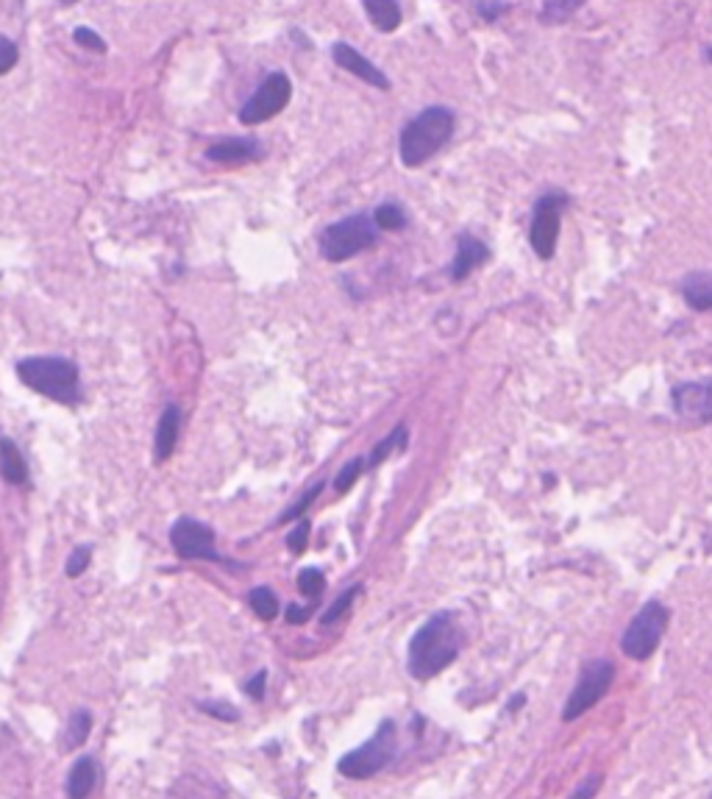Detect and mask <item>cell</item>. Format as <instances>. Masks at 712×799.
<instances>
[{
    "label": "cell",
    "instance_id": "836d02e7",
    "mask_svg": "<svg viewBox=\"0 0 712 799\" xmlns=\"http://www.w3.org/2000/svg\"><path fill=\"white\" fill-rule=\"evenodd\" d=\"M473 9H476V12L482 14L484 20H498L504 12H509V9H513V3H476Z\"/></svg>",
    "mask_w": 712,
    "mask_h": 799
},
{
    "label": "cell",
    "instance_id": "d4e9b609",
    "mask_svg": "<svg viewBox=\"0 0 712 799\" xmlns=\"http://www.w3.org/2000/svg\"><path fill=\"white\" fill-rule=\"evenodd\" d=\"M323 587H326V577H323V571L303 569L301 574H298V591H301L303 596H309V600L323 594Z\"/></svg>",
    "mask_w": 712,
    "mask_h": 799
},
{
    "label": "cell",
    "instance_id": "5bb4252c",
    "mask_svg": "<svg viewBox=\"0 0 712 799\" xmlns=\"http://www.w3.org/2000/svg\"><path fill=\"white\" fill-rule=\"evenodd\" d=\"M262 146L251 137H237V140H220L206 151V157L211 162H220V164H242V162H251V159H260Z\"/></svg>",
    "mask_w": 712,
    "mask_h": 799
},
{
    "label": "cell",
    "instance_id": "4316f807",
    "mask_svg": "<svg viewBox=\"0 0 712 799\" xmlns=\"http://www.w3.org/2000/svg\"><path fill=\"white\" fill-rule=\"evenodd\" d=\"M363 468H365L363 457H356V460H351L348 466H345L343 471H340L337 477H334V491H337V493H348L351 488H354L356 479H359V473H363Z\"/></svg>",
    "mask_w": 712,
    "mask_h": 799
},
{
    "label": "cell",
    "instance_id": "3957f363",
    "mask_svg": "<svg viewBox=\"0 0 712 799\" xmlns=\"http://www.w3.org/2000/svg\"><path fill=\"white\" fill-rule=\"evenodd\" d=\"M18 376L25 388L37 390L59 404L79 401V368L65 357H28L18 363Z\"/></svg>",
    "mask_w": 712,
    "mask_h": 799
},
{
    "label": "cell",
    "instance_id": "f546056e",
    "mask_svg": "<svg viewBox=\"0 0 712 799\" xmlns=\"http://www.w3.org/2000/svg\"><path fill=\"white\" fill-rule=\"evenodd\" d=\"M18 59H20V50H18V45H14V39L0 37V76H7L9 70L18 65Z\"/></svg>",
    "mask_w": 712,
    "mask_h": 799
},
{
    "label": "cell",
    "instance_id": "44dd1931",
    "mask_svg": "<svg viewBox=\"0 0 712 799\" xmlns=\"http://www.w3.org/2000/svg\"><path fill=\"white\" fill-rule=\"evenodd\" d=\"M248 602H251V607H254V613L262 618V621H273V618L278 616V600L271 587L265 585L254 587L251 596H248Z\"/></svg>",
    "mask_w": 712,
    "mask_h": 799
},
{
    "label": "cell",
    "instance_id": "2e32d148",
    "mask_svg": "<svg viewBox=\"0 0 712 799\" xmlns=\"http://www.w3.org/2000/svg\"><path fill=\"white\" fill-rule=\"evenodd\" d=\"M97 783V766L90 755L79 757L76 766L70 769V777H67V797L70 799H87L92 794Z\"/></svg>",
    "mask_w": 712,
    "mask_h": 799
},
{
    "label": "cell",
    "instance_id": "e0dca14e",
    "mask_svg": "<svg viewBox=\"0 0 712 799\" xmlns=\"http://www.w3.org/2000/svg\"><path fill=\"white\" fill-rule=\"evenodd\" d=\"M0 477L7 479L9 484L28 482V466H25L23 455H20L18 443L9 441V437H0Z\"/></svg>",
    "mask_w": 712,
    "mask_h": 799
},
{
    "label": "cell",
    "instance_id": "6da1fadb",
    "mask_svg": "<svg viewBox=\"0 0 712 799\" xmlns=\"http://www.w3.org/2000/svg\"><path fill=\"white\" fill-rule=\"evenodd\" d=\"M462 627H459L457 616L448 610L435 613L423 621L421 630L412 636L410 654H406V666L415 680H432L440 672H446L453 660L462 652Z\"/></svg>",
    "mask_w": 712,
    "mask_h": 799
},
{
    "label": "cell",
    "instance_id": "d590c367",
    "mask_svg": "<svg viewBox=\"0 0 712 799\" xmlns=\"http://www.w3.org/2000/svg\"><path fill=\"white\" fill-rule=\"evenodd\" d=\"M309 616H312V607H301V605L287 607V621L290 624H303Z\"/></svg>",
    "mask_w": 712,
    "mask_h": 799
},
{
    "label": "cell",
    "instance_id": "603a6c76",
    "mask_svg": "<svg viewBox=\"0 0 712 799\" xmlns=\"http://www.w3.org/2000/svg\"><path fill=\"white\" fill-rule=\"evenodd\" d=\"M374 224L384 231H401V229H406V213L401 209L399 204L390 201V204H381L379 209H376Z\"/></svg>",
    "mask_w": 712,
    "mask_h": 799
},
{
    "label": "cell",
    "instance_id": "74e56055",
    "mask_svg": "<svg viewBox=\"0 0 712 799\" xmlns=\"http://www.w3.org/2000/svg\"><path fill=\"white\" fill-rule=\"evenodd\" d=\"M524 703H526V697H524V694H518V697H515V699H509L507 710H509V714H515V710H518Z\"/></svg>",
    "mask_w": 712,
    "mask_h": 799
},
{
    "label": "cell",
    "instance_id": "9a60e30c",
    "mask_svg": "<svg viewBox=\"0 0 712 799\" xmlns=\"http://www.w3.org/2000/svg\"><path fill=\"white\" fill-rule=\"evenodd\" d=\"M179 432H182V410L175 404H168L157 426V463H164L173 455Z\"/></svg>",
    "mask_w": 712,
    "mask_h": 799
},
{
    "label": "cell",
    "instance_id": "8d00e7d4",
    "mask_svg": "<svg viewBox=\"0 0 712 799\" xmlns=\"http://www.w3.org/2000/svg\"><path fill=\"white\" fill-rule=\"evenodd\" d=\"M200 708H204V714L218 716V719H223V721H237L234 716L223 714V710H231V708H226V705H218V703H200Z\"/></svg>",
    "mask_w": 712,
    "mask_h": 799
},
{
    "label": "cell",
    "instance_id": "9c48e42d",
    "mask_svg": "<svg viewBox=\"0 0 712 799\" xmlns=\"http://www.w3.org/2000/svg\"><path fill=\"white\" fill-rule=\"evenodd\" d=\"M292 98V84L284 73H271L256 92L245 101V106L240 110V123L242 126H260V123L271 121L278 112L290 103Z\"/></svg>",
    "mask_w": 712,
    "mask_h": 799
},
{
    "label": "cell",
    "instance_id": "f1b7e54d",
    "mask_svg": "<svg viewBox=\"0 0 712 799\" xmlns=\"http://www.w3.org/2000/svg\"><path fill=\"white\" fill-rule=\"evenodd\" d=\"M323 488H326V484H323V482H314V484H312V488H309V491H307V493H303V496H301V499H298V502H296V504H292V507H290V510H287V513H284V515H282V521H296V518H301V515H303V513H307V507H309V504H312V502H314V499H318V493H320V491H323Z\"/></svg>",
    "mask_w": 712,
    "mask_h": 799
},
{
    "label": "cell",
    "instance_id": "7c38bea8",
    "mask_svg": "<svg viewBox=\"0 0 712 799\" xmlns=\"http://www.w3.org/2000/svg\"><path fill=\"white\" fill-rule=\"evenodd\" d=\"M332 56L334 61H337L343 70H348V73H354L356 79H363L368 81L370 87H376V90H390V79H387L384 73H381L379 67L374 65L370 59H365L363 54L356 48H351L348 43H337L332 48Z\"/></svg>",
    "mask_w": 712,
    "mask_h": 799
},
{
    "label": "cell",
    "instance_id": "4dcf8cb0",
    "mask_svg": "<svg viewBox=\"0 0 712 799\" xmlns=\"http://www.w3.org/2000/svg\"><path fill=\"white\" fill-rule=\"evenodd\" d=\"M307 544H309V524L307 521H298L296 527H292V533L287 535V549L301 555V551L307 549Z\"/></svg>",
    "mask_w": 712,
    "mask_h": 799
},
{
    "label": "cell",
    "instance_id": "f35d334b",
    "mask_svg": "<svg viewBox=\"0 0 712 799\" xmlns=\"http://www.w3.org/2000/svg\"><path fill=\"white\" fill-rule=\"evenodd\" d=\"M707 59H710V61H712V48H707Z\"/></svg>",
    "mask_w": 712,
    "mask_h": 799
},
{
    "label": "cell",
    "instance_id": "7402d4cb",
    "mask_svg": "<svg viewBox=\"0 0 712 799\" xmlns=\"http://www.w3.org/2000/svg\"><path fill=\"white\" fill-rule=\"evenodd\" d=\"M90 733H92L90 710H79V714H73V719L67 724V750H79V746L90 739Z\"/></svg>",
    "mask_w": 712,
    "mask_h": 799
},
{
    "label": "cell",
    "instance_id": "ffe728a7",
    "mask_svg": "<svg viewBox=\"0 0 712 799\" xmlns=\"http://www.w3.org/2000/svg\"><path fill=\"white\" fill-rule=\"evenodd\" d=\"M395 448H406V426H404V424L395 426V430L390 432V435L381 437V441L376 443L374 455H370V460H368V468L381 466V463H384L387 457L393 455Z\"/></svg>",
    "mask_w": 712,
    "mask_h": 799
},
{
    "label": "cell",
    "instance_id": "d6a6232c",
    "mask_svg": "<svg viewBox=\"0 0 712 799\" xmlns=\"http://www.w3.org/2000/svg\"><path fill=\"white\" fill-rule=\"evenodd\" d=\"M601 775H590L585 777V780L579 783V788H576L574 794H571V799H596L598 788H601Z\"/></svg>",
    "mask_w": 712,
    "mask_h": 799
},
{
    "label": "cell",
    "instance_id": "1f68e13d",
    "mask_svg": "<svg viewBox=\"0 0 712 799\" xmlns=\"http://www.w3.org/2000/svg\"><path fill=\"white\" fill-rule=\"evenodd\" d=\"M73 39H76V43L81 45V48L97 50V54H103V50H106V43H103V39L97 37L95 31H92V28H84V25H81V28H76V31H73Z\"/></svg>",
    "mask_w": 712,
    "mask_h": 799
},
{
    "label": "cell",
    "instance_id": "52a82bcc",
    "mask_svg": "<svg viewBox=\"0 0 712 799\" xmlns=\"http://www.w3.org/2000/svg\"><path fill=\"white\" fill-rule=\"evenodd\" d=\"M612 680H616V666H612V660H601V658L587 660L585 666H582L574 690H571V697H567L565 710H562V721L571 724V721L585 716L590 708H596V705L607 697Z\"/></svg>",
    "mask_w": 712,
    "mask_h": 799
},
{
    "label": "cell",
    "instance_id": "7a4b0ae2",
    "mask_svg": "<svg viewBox=\"0 0 712 799\" xmlns=\"http://www.w3.org/2000/svg\"><path fill=\"white\" fill-rule=\"evenodd\" d=\"M453 126H457V117H453V112L448 106H429V110H423L401 132V162L406 168H421V164L429 162L451 140Z\"/></svg>",
    "mask_w": 712,
    "mask_h": 799
},
{
    "label": "cell",
    "instance_id": "d6986e66",
    "mask_svg": "<svg viewBox=\"0 0 712 799\" xmlns=\"http://www.w3.org/2000/svg\"><path fill=\"white\" fill-rule=\"evenodd\" d=\"M365 14L384 34H390V31H395L401 25V7L399 3H390V0L387 3H365Z\"/></svg>",
    "mask_w": 712,
    "mask_h": 799
},
{
    "label": "cell",
    "instance_id": "e575fe53",
    "mask_svg": "<svg viewBox=\"0 0 712 799\" xmlns=\"http://www.w3.org/2000/svg\"><path fill=\"white\" fill-rule=\"evenodd\" d=\"M265 683H267V672H265V669H262V672L256 674V677H251L245 683V694H248V697H251V699H262V697H265Z\"/></svg>",
    "mask_w": 712,
    "mask_h": 799
},
{
    "label": "cell",
    "instance_id": "30bf717a",
    "mask_svg": "<svg viewBox=\"0 0 712 799\" xmlns=\"http://www.w3.org/2000/svg\"><path fill=\"white\" fill-rule=\"evenodd\" d=\"M170 544L175 555L184 560H211V563H223L220 551L215 549V533L211 527L200 524L195 518H179L170 527Z\"/></svg>",
    "mask_w": 712,
    "mask_h": 799
},
{
    "label": "cell",
    "instance_id": "8fae6325",
    "mask_svg": "<svg viewBox=\"0 0 712 799\" xmlns=\"http://www.w3.org/2000/svg\"><path fill=\"white\" fill-rule=\"evenodd\" d=\"M670 404H674V412L685 424H712V381L701 379L676 385L674 393H670Z\"/></svg>",
    "mask_w": 712,
    "mask_h": 799
},
{
    "label": "cell",
    "instance_id": "83f0119b",
    "mask_svg": "<svg viewBox=\"0 0 712 799\" xmlns=\"http://www.w3.org/2000/svg\"><path fill=\"white\" fill-rule=\"evenodd\" d=\"M90 558H92V546H79V549L67 558V566H65V574L70 577V580H76V577H81L87 571V566H90Z\"/></svg>",
    "mask_w": 712,
    "mask_h": 799
},
{
    "label": "cell",
    "instance_id": "4fadbf2b",
    "mask_svg": "<svg viewBox=\"0 0 712 799\" xmlns=\"http://www.w3.org/2000/svg\"><path fill=\"white\" fill-rule=\"evenodd\" d=\"M490 260V249L479 237L473 235H459L457 240V256L451 262V279L466 282L482 262Z\"/></svg>",
    "mask_w": 712,
    "mask_h": 799
},
{
    "label": "cell",
    "instance_id": "ba28073f",
    "mask_svg": "<svg viewBox=\"0 0 712 799\" xmlns=\"http://www.w3.org/2000/svg\"><path fill=\"white\" fill-rule=\"evenodd\" d=\"M567 195L565 193H543L535 201L531 209V226H529V246L540 260L549 262L556 251V240L562 231V215L567 209Z\"/></svg>",
    "mask_w": 712,
    "mask_h": 799
},
{
    "label": "cell",
    "instance_id": "277c9868",
    "mask_svg": "<svg viewBox=\"0 0 712 799\" xmlns=\"http://www.w3.org/2000/svg\"><path fill=\"white\" fill-rule=\"evenodd\" d=\"M379 242V226L368 215H351L326 226L320 235V254L326 262H345L351 256L374 249Z\"/></svg>",
    "mask_w": 712,
    "mask_h": 799
},
{
    "label": "cell",
    "instance_id": "484cf974",
    "mask_svg": "<svg viewBox=\"0 0 712 799\" xmlns=\"http://www.w3.org/2000/svg\"><path fill=\"white\" fill-rule=\"evenodd\" d=\"M359 594H363V585H351L348 591H345V594H340L337 600H334V605L329 607L326 613H323V618H320V621H323V624H334V621H337V618L343 616V613L348 610L351 605H354V600Z\"/></svg>",
    "mask_w": 712,
    "mask_h": 799
},
{
    "label": "cell",
    "instance_id": "cb8c5ba5",
    "mask_svg": "<svg viewBox=\"0 0 712 799\" xmlns=\"http://www.w3.org/2000/svg\"><path fill=\"white\" fill-rule=\"evenodd\" d=\"M582 3H576V0H551V3H543V9H540V20L543 23H565L567 18L574 12H579Z\"/></svg>",
    "mask_w": 712,
    "mask_h": 799
},
{
    "label": "cell",
    "instance_id": "5b68a950",
    "mask_svg": "<svg viewBox=\"0 0 712 799\" xmlns=\"http://www.w3.org/2000/svg\"><path fill=\"white\" fill-rule=\"evenodd\" d=\"M668 621H670V610L663 605V602L657 600L646 602V605L634 613L627 632L621 636V652L627 654V658L638 660V663L648 660L654 652H657L659 643H663Z\"/></svg>",
    "mask_w": 712,
    "mask_h": 799
},
{
    "label": "cell",
    "instance_id": "8992f818",
    "mask_svg": "<svg viewBox=\"0 0 712 799\" xmlns=\"http://www.w3.org/2000/svg\"><path fill=\"white\" fill-rule=\"evenodd\" d=\"M395 724L393 721H381L379 730L374 733V739L365 741L363 746L351 750L348 755L340 757L337 769L340 775L351 777V780H368V777H376L387 763L393 761L395 755Z\"/></svg>",
    "mask_w": 712,
    "mask_h": 799
},
{
    "label": "cell",
    "instance_id": "ac0fdd59",
    "mask_svg": "<svg viewBox=\"0 0 712 799\" xmlns=\"http://www.w3.org/2000/svg\"><path fill=\"white\" fill-rule=\"evenodd\" d=\"M685 301L699 312L712 309V273H693L682 287Z\"/></svg>",
    "mask_w": 712,
    "mask_h": 799
}]
</instances>
